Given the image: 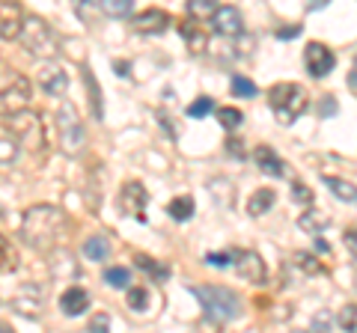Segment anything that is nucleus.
<instances>
[{
	"mask_svg": "<svg viewBox=\"0 0 357 333\" xmlns=\"http://www.w3.org/2000/svg\"><path fill=\"white\" fill-rule=\"evenodd\" d=\"M66 229H69V220L54 206H33L24 212V220H21V238L39 253L57 247Z\"/></svg>",
	"mask_w": 357,
	"mask_h": 333,
	"instance_id": "1",
	"label": "nucleus"
},
{
	"mask_svg": "<svg viewBox=\"0 0 357 333\" xmlns=\"http://www.w3.org/2000/svg\"><path fill=\"white\" fill-rule=\"evenodd\" d=\"M188 292L199 297L203 316L211 325H227L241 316V297L227 286H188Z\"/></svg>",
	"mask_w": 357,
	"mask_h": 333,
	"instance_id": "2",
	"label": "nucleus"
},
{
	"mask_svg": "<svg viewBox=\"0 0 357 333\" xmlns=\"http://www.w3.org/2000/svg\"><path fill=\"white\" fill-rule=\"evenodd\" d=\"M21 45H24V51L30 54V57H39V60H54L57 57V36H54V30L48 27V21L39 18V15H24L21 18V30L15 36Z\"/></svg>",
	"mask_w": 357,
	"mask_h": 333,
	"instance_id": "3",
	"label": "nucleus"
},
{
	"mask_svg": "<svg viewBox=\"0 0 357 333\" xmlns=\"http://www.w3.org/2000/svg\"><path fill=\"white\" fill-rule=\"evenodd\" d=\"M268 104H271L280 125H292V122L307 110L310 93L301 84H277V86H271V93H268Z\"/></svg>",
	"mask_w": 357,
	"mask_h": 333,
	"instance_id": "4",
	"label": "nucleus"
},
{
	"mask_svg": "<svg viewBox=\"0 0 357 333\" xmlns=\"http://www.w3.org/2000/svg\"><path fill=\"white\" fill-rule=\"evenodd\" d=\"M33 98V84L21 72L3 69L0 72V116H13L24 110Z\"/></svg>",
	"mask_w": 357,
	"mask_h": 333,
	"instance_id": "5",
	"label": "nucleus"
},
{
	"mask_svg": "<svg viewBox=\"0 0 357 333\" xmlns=\"http://www.w3.org/2000/svg\"><path fill=\"white\" fill-rule=\"evenodd\" d=\"M9 122V134L18 146H24L27 152H42L45 149V128H42V119L39 114H33V110H18V114L6 116Z\"/></svg>",
	"mask_w": 357,
	"mask_h": 333,
	"instance_id": "6",
	"label": "nucleus"
},
{
	"mask_svg": "<svg viewBox=\"0 0 357 333\" xmlns=\"http://www.w3.org/2000/svg\"><path fill=\"white\" fill-rule=\"evenodd\" d=\"M54 122H57V140H60V149L66 155H81L84 152V125H81V116H77V107L63 102V107L54 114Z\"/></svg>",
	"mask_w": 357,
	"mask_h": 333,
	"instance_id": "7",
	"label": "nucleus"
},
{
	"mask_svg": "<svg viewBox=\"0 0 357 333\" xmlns=\"http://www.w3.org/2000/svg\"><path fill=\"white\" fill-rule=\"evenodd\" d=\"M146 203H149V194L140 182H126L119 191V208L131 217H137L140 224H146Z\"/></svg>",
	"mask_w": 357,
	"mask_h": 333,
	"instance_id": "8",
	"label": "nucleus"
},
{
	"mask_svg": "<svg viewBox=\"0 0 357 333\" xmlns=\"http://www.w3.org/2000/svg\"><path fill=\"white\" fill-rule=\"evenodd\" d=\"M211 27H215V33L223 39H238L244 33V18L236 6H218L215 13H211Z\"/></svg>",
	"mask_w": 357,
	"mask_h": 333,
	"instance_id": "9",
	"label": "nucleus"
},
{
	"mask_svg": "<svg viewBox=\"0 0 357 333\" xmlns=\"http://www.w3.org/2000/svg\"><path fill=\"white\" fill-rule=\"evenodd\" d=\"M333 63H337L333 51L328 45H321V42H310V45L304 48V65H307V72L312 77H328Z\"/></svg>",
	"mask_w": 357,
	"mask_h": 333,
	"instance_id": "10",
	"label": "nucleus"
},
{
	"mask_svg": "<svg viewBox=\"0 0 357 333\" xmlns=\"http://www.w3.org/2000/svg\"><path fill=\"white\" fill-rule=\"evenodd\" d=\"M232 265H236L241 280H250V283H262L265 280V262L259 259V253L238 250V253H232Z\"/></svg>",
	"mask_w": 357,
	"mask_h": 333,
	"instance_id": "11",
	"label": "nucleus"
},
{
	"mask_svg": "<svg viewBox=\"0 0 357 333\" xmlns=\"http://www.w3.org/2000/svg\"><path fill=\"white\" fill-rule=\"evenodd\" d=\"M131 27L143 33V36H161V33L170 27V15L164 9H143L140 15L131 18Z\"/></svg>",
	"mask_w": 357,
	"mask_h": 333,
	"instance_id": "12",
	"label": "nucleus"
},
{
	"mask_svg": "<svg viewBox=\"0 0 357 333\" xmlns=\"http://www.w3.org/2000/svg\"><path fill=\"white\" fill-rule=\"evenodd\" d=\"M21 18H24V9L18 0H0V39H15Z\"/></svg>",
	"mask_w": 357,
	"mask_h": 333,
	"instance_id": "13",
	"label": "nucleus"
},
{
	"mask_svg": "<svg viewBox=\"0 0 357 333\" xmlns=\"http://www.w3.org/2000/svg\"><path fill=\"white\" fill-rule=\"evenodd\" d=\"M86 307H89V292H86V288H81V286L66 288L63 297H60V309H63V316H69V318L84 316Z\"/></svg>",
	"mask_w": 357,
	"mask_h": 333,
	"instance_id": "14",
	"label": "nucleus"
},
{
	"mask_svg": "<svg viewBox=\"0 0 357 333\" xmlns=\"http://www.w3.org/2000/svg\"><path fill=\"white\" fill-rule=\"evenodd\" d=\"M39 86L48 95H63L66 86H69V77H66V72L60 69L57 63H48L45 69L39 72Z\"/></svg>",
	"mask_w": 357,
	"mask_h": 333,
	"instance_id": "15",
	"label": "nucleus"
},
{
	"mask_svg": "<svg viewBox=\"0 0 357 333\" xmlns=\"http://www.w3.org/2000/svg\"><path fill=\"white\" fill-rule=\"evenodd\" d=\"M178 33H182V39H185V45H188L191 54H203L206 51L208 36H206V30H203V24H199L197 18L182 21V24H178Z\"/></svg>",
	"mask_w": 357,
	"mask_h": 333,
	"instance_id": "16",
	"label": "nucleus"
},
{
	"mask_svg": "<svg viewBox=\"0 0 357 333\" xmlns=\"http://www.w3.org/2000/svg\"><path fill=\"white\" fill-rule=\"evenodd\" d=\"M13 309H15V313H21V316H27V318H36L39 309H42V292H36L33 286H24L13 297Z\"/></svg>",
	"mask_w": 357,
	"mask_h": 333,
	"instance_id": "17",
	"label": "nucleus"
},
{
	"mask_svg": "<svg viewBox=\"0 0 357 333\" xmlns=\"http://www.w3.org/2000/svg\"><path fill=\"white\" fill-rule=\"evenodd\" d=\"M253 164L259 166L265 176H274V179H280V176L286 173V170H283V161L277 158L274 149H268V146H256V149H253Z\"/></svg>",
	"mask_w": 357,
	"mask_h": 333,
	"instance_id": "18",
	"label": "nucleus"
},
{
	"mask_svg": "<svg viewBox=\"0 0 357 333\" xmlns=\"http://www.w3.org/2000/svg\"><path fill=\"white\" fill-rule=\"evenodd\" d=\"M277 203V194L274 187H259L256 194H250V203H248V215L250 217H262L265 212H271Z\"/></svg>",
	"mask_w": 357,
	"mask_h": 333,
	"instance_id": "19",
	"label": "nucleus"
},
{
	"mask_svg": "<svg viewBox=\"0 0 357 333\" xmlns=\"http://www.w3.org/2000/svg\"><path fill=\"white\" fill-rule=\"evenodd\" d=\"M107 253H110L107 235H93V238L84 241V256H86L89 262H102V259H107Z\"/></svg>",
	"mask_w": 357,
	"mask_h": 333,
	"instance_id": "20",
	"label": "nucleus"
},
{
	"mask_svg": "<svg viewBox=\"0 0 357 333\" xmlns=\"http://www.w3.org/2000/svg\"><path fill=\"white\" fill-rule=\"evenodd\" d=\"M321 182H325L331 187V194L337 196V199H342V203H354V199H357V191H354L351 182L337 179V176H321Z\"/></svg>",
	"mask_w": 357,
	"mask_h": 333,
	"instance_id": "21",
	"label": "nucleus"
},
{
	"mask_svg": "<svg viewBox=\"0 0 357 333\" xmlns=\"http://www.w3.org/2000/svg\"><path fill=\"white\" fill-rule=\"evenodd\" d=\"M331 224V217H325L321 212H304L298 217V226L307 232V235H321V229Z\"/></svg>",
	"mask_w": 357,
	"mask_h": 333,
	"instance_id": "22",
	"label": "nucleus"
},
{
	"mask_svg": "<svg viewBox=\"0 0 357 333\" xmlns=\"http://www.w3.org/2000/svg\"><path fill=\"white\" fill-rule=\"evenodd\" d=\"M208 194L218 199V206L223 208V206H232V196H236V191H232V182H227V179H211V185H208Z\"/></svg>",
	"mask_w": 357,
	"mask_h": 333,
	"instance_id": "23",
	"label": "nucleus"
},
{
	"mask_svg": "<svg viewBox=\"0 0 357 333\" xmlns=\"http://www.w3.org/2000/svg\"><path fill=\"white\" fill-rule=\"evenodd\" d=\"M167 212H170L173 220L185 224V220L194 217V199H191V196H178V199H173V203L167 206Z\"/></svg>",
	"mask_w": 357,
	"mask_h": 333,
	"instance_id": "24",
	"label": "nucleus"
},
{
	"mask_svg": "<svg viewBox=\"0 0 357 333\" xmlns=\"http://www.w3.org/2000/svg\"><path fill=\"white\" fill-rule=\"evenodd\" d=\"M98 6H102L110 18H128L134 9V0H98Z\"/></svg>",
	"mask_w": 357,
	"mask_h": 333,
	"instance_id": "25",
	"label": "nucleus"
},
{
	"mask_svg": "<svg viewBox=\"0 0 357 333\" xmlns=\"http://www.w3.org/2000/svg\"><path fill=\"white\" fill-rule=\"evenodd\" d=\"M218 9V0H188V18H211V13Z\"/></svg>",
	"mask_w": 357,
	"mask_h": 333,
	"instance_id": "26",
	"label": "nucleus"
},
{
	"mask_svg": "<svg viewBox=\"0 0 357 333\" xmlns=\"http://www.w3.org/2000/svg\"><path fill=\"white\" fill-rule=\"evenodd\" d=\"M18 158V143L13 137H0V170H9Z\"/></svg>",
	"mask_w": 357,
	"mask_h": 333,
	"instance_id": "27",
	"label": "nucleus"
},
{
	"mask_svg": "<svg viewBox=\"0 0 357 333\" xmlns=\"http://www.w3.org/2000/svg\"><path fill=\"white\" fill-rule=\"evenodd\" d=\"M137 265L152 277V280H167V277H170V268H167V265L152 262L149 256H137Z\"/></svg>",
	"mask_w": 357,
	"mask_h": 333,
	"instance_id": "28",
	"label": "nucleus"
},
{
	"mask_svg": "<svg viewBox=\"0 0 357 333\" xmlns=\"http://www.w3.org/2000/svg\"><path fill=\"white\" fill-rule=\"evenodd\" d=\"M105 283L114 288H128L131 286V271L128 268H107L105 271Z\"/></svg>",
	"mask_w": 357,
	"mask_h": 333,
	"instance_id": "29",
	"label": "nucleus"
},
{
	"mask_svg": "<svg viewBox=\"0 0 357 333\" xmlns=\"http://www.w3.org/2000/svg\"><path fill=\"white\" fill-rule=\"evenodd\" d=\"M211 110H215V102H211L208 95H199V98H194L191 104H188V116L191 119H203V116H208Z\"/></svg>",
	"mask_w": 357,
	"mask_h": 333,
	"instance_id": "30",
	"label": "nucleus"
},
{
	"mask_svg": "<svg viewBox=\"0 0 357 333\" xmlns=\"http://www.w3.org/2000/svg\"><path fill=\"white\" fill-rule=\"evenodd\" d=\"M218 119H220L223 128L232 131V128H238L241 122H244V114H241V110H236V107H220L218 110Z\"/></svg>",
	"mask_w": 357,
	"mask_h": 333,
	"instance_id": "31",
	"label": "nucleus"
},
{
	"mask_svg": "<svg viewBox=\"0 0 357 333\" xmlns=\"http://www.w3.org/2000/svg\"><path fill=\"white\" fill-rule=\"evenodd\" d=\"M15 247H13V244H9L3 235H0V274H3V271H13L15 268Z\"/></svg>",
	"mask_w": 357,
	"mask_h": 333,
	"instance_id": "32",
	"label": "nucleus"
},
{
	"mask_svg": "<svg viewBox=\"0 0 357 333\" xmlns=\"http://www.w3.org/2000/svg\"><path fill=\"white\" fill-rule=\"evenodd\" d=\"M128 307L137 309V313H146V307H149V292H146V288L128 286Z\"/></svg>",
	"mask_w": 357,
	"mask_h": 333,
	"instance_id": "33",
	"label": "nucleus"
},
{
	"mask_svg": "<svg viewBox=\"0 0 357 333\" xmlns=\"http://www.w3.org/2000/svg\"><path fill=\"white\" fill-rule=\"evenodd\" d=\"M232 95H238V98H253V95H256V84L250 81V77L236 75V77H232Z\"/></svg>",
	"mask_w": 357,
	"mask_h": 333,
	"instance_id": "34",
	"label": "nucleus"
},
{
	"mask_svg": "<svg viewBox=\"0 0 357 333\" xmlns=\"http://www.w3.org/2000/svg\"><path fill=\"white\" fill-rule=\"evenodd\" d=\"M295 262H298V268H304L307 274H321V262H316L310 253H298Z\"/></svg>",
	"mask_w": 357,
	"mask_h": 333,
	"instance_id": "35",
	"label": "nucleus"
},
{
	"mask_svg": "<svg viewBox=\"0 0 357 333\" xmlns=\"http://www.w3.org/2000/svg\"><path fill=\"white\" fill-rule=\"evenodd\" d=\"M206 265H211V268H229V265H232V253H208Z\"/></svg>",
	"mask_w": 357,
	"mask_h": 333,
	"instance_id": "36",
	"label": "nucleus"
},
{
	"mask_svg": "<svg viewBox=\"0 0 357 333\" xmlns=\"http://www.w3.org/2000/svg\"><path fill=\"white\" fill-rule=\"evenodd\" d=\"M84 77H86V84H89V95H93V107H96V116H102V104H98V84H96V77L89 69H84Z\"/></svg>",
	"mask_w": 357,
	"mask_h": 333,
	"instance_id": "37",
	"label": "nucleus"
},
{
	"mask_svg": "<svg viewBox=\"0 0 357 333\" xmlns=\"http://www.w3.org/2000/svg\"><path fill=\"white\" fill-rule=\"evenodd\" d=\"M292 199H295V203H304V206H310V203H312V191H310L307 185L295 182V185H292Z\"/></svg>",
	"mask_w": 357,
	"mask_h": 333,
	"instance_id": "38",
	"label": "nucleus"
},
{
	"mask_svg": "<svg viewBox=\"0 0 357 333\" xmlns=\"http://www.w3.org/2000/svg\"><path fill=\"white\" fill-rule=\"evenodd\" d=\"M72 3H75V13H77V18L89 21V18H93L89 13H93V6L98 3V0H72Z\"/></svg>",
	"mask_w": 357,
	"mask_h": 333,
	"instance_id": "39",
	"label": "nucleus"
},
{
	"mask_svg": "<svg viewBox=\"0 0 357 333\" xmlns=\"http://www.w3.org/2000/svg\"><path fill=\"white\" fill-rule=\"evenodd\" d=\"M107 327H110V316H107V313H98V316L89 318V327H86V330H93V333H105Z\"/></svg>",
	"mask_w": 357,
	"mask_h": 333,
	"instance_id": "40",
	"label": "nucleus"
},
{
	"mask_svg": "<svg viewBox=\"0 0 357 333\" xmlns=\"http://www.w3.org/2000/svg\"><path fill=\"white\" fill-rule=\"evenodd\" d=\"M340 321H342V327H345V330H354V304H351V307H345V313H342Z\"/></svg>",
	"mask_w": 357,
	"mask_h": 333,
	"instance_id": "41",
	"label": "nucleus"
},
{
	"mask_svg": "<svg viewBox=\"0 0 357 333\" xmlns=\"http://www.w3.org/2000/svg\"><path fill=\"white\" fill-rule=\"evenodd\" d=\"M331 325H333V321H331V316L328 313H321V316H316V318H312V327H321V330H331Z\"/></svg>",
	"mask_w": 357,
	"mask_h": 333,
	"instance_id": "42",
	"label": "nucleus"
},
{
	"mask_svg": "<svg viewBox=\"0 0 357 333\" xmlns=\"http://www.w3.org/2000/svg\"><path fill=\"white\" fill-rule=\"evenodd\" d=\"M301 30H304L301 24H295V27H280V30H277V36H280V39H292V36H301Z\"/></svg>",
	"mask_w": 357,
	"mask_h": 333,
	"instance_id": "43",
	"label": "nucleus"
},
{
	"mask_svg": "<svg viewBox=\"0 0 357 333\" xmlns=\"http://www.w3.org/2000/svg\"><path fill=\"white\" fill-rule=\"evenodd\" d=\"M325 114H328V116L337 114V104H333V98H325V107L319 104V116H325Z\"/></svg>",
	"mask_w": 357,
	"mask_h": 333,
	"instance_id": "44",
	"label": "nucleus"
},
{
	"mask_svg": "<svg viewBox=\"0 0 357 333\" xmlns=\"http://www.w3.org/2000/svg\"><path fill=\"white\" fill-rule=\"evenodd\" d=\"M229 152L236 155V158H244V149H241V140H229Z\"/></svg>",
	"mask_w": 357,
	"mask_h": 333,
	"instance_id": "45",
	"label": "nucleus"
},
{
	"mask_svg": "<svg viewBox=\"0 0 357 333\" xmlns=\"http://www.w3.org/2000/svg\"><path fill=\"white\" fill-rule=\"evenodd\" d=\"M345 244H349V253L354 256V253H357V244H354V229L349 232V235H345Z\"/></svg>",
	"mask_w": 357,
	"mask_h": 333,
	"instance_id": "46",
	"label": "nucleus"
},
{
	"mask_svg": "<svg viewBox=\"0 0 357 333\" xmlns=\"http://www.w3.org/2000/svg\"><path fill=\"white\" fill-rule=\"evenodd\" d=\"M116 75H122V77L128 75V63L126 60H116Z\"/></svg>",
	"mask_w": 357,
	"mask_h": 333,
	"instance_id": "47",
	"label": "nucleus"
},
{
	"mask_svg": "<svg viewBox=\"0 0 357 333\" xmlns=\"http://www.w3.org/2000/svg\"><path fill=\"white\" fill-rule=\"evenodd\" d=\"M349 90H351V93L357 90V72H354V69L349 72Z\"/></svg>",
	"mask_w": 357,
	"mask_h": 333,
	"instance_id": "48",
	"label": "nucleus"
},
{
	"mask_svg": "<svg viewBox=\"0 0 357 333\" xmlns=\"http://www.w3.org/2000/svg\"><path fill=\"white\" fill-rule=\"evenodd\" d=\"M316 250L319 253H328V241L325 238H316Z\"/></svg>",
	"mask_w": 357,
	"mask_h": 333,
	"instance_id": "49",
	"label": "nucleus"
},
{
	"mask_svg": "<svg viewBox=\"0 0 357 333\" xmlns=\"http://www.w3.org/2000/svg\"><path fill=\"white\" fill-rule=\"evenodd\" d=\"M307 6H310V9H316V6H328V0H310Z\"/></svg>",
	"mask_w": 357,
	"mask_h": 333,
	"instance_id": "50",
	"label": "nucleus"
},
{
	"mask_svg": "<svg viewBox=\"0 0 357 333\" xmlns=\"http://www.w3.org/2000/svg\"><path fill=\"white\" fill-rule=\"evenodd\" d=\"M0 215H3V212H0Z\"/></svg>",
	"mask_w": 357,
	"mask_h": 333,
	"instance_id": "51",
	"label": "nucleus"
}]
</instances>
